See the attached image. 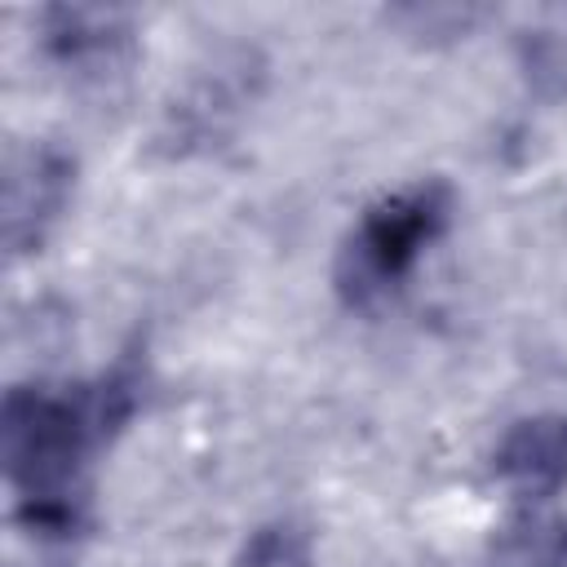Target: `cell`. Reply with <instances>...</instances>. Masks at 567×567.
Returning <instances> with one entry per match:
<instances>
[{
    "label": "cell",
    "mask_w": 567,
    "mask_h": 567,
    "mask_svg": "<svg viewBox=\"0 0 567 567\" xmlns=\"http://www.w3.org/2000/svg\"><path fill=\"white\" fill-rule=\"evenodd\" d=\"M128 385L102 381L80 390L22 385L4 399V470L18 487L31 523L66 527L75 523L80 470L89 452L124 421Z\"/></svg>",
    "instance_id": "1"
},
{
    "label": "cell",
    "mask_w": 567,
    "mask_h": 567,
    "mask_svg": "<svg viewBox=\"0 0 567 567\" xmlns=\"http://www.w3.org/2000/svg\"><path fill=\"white\" fill-rule=\"evenodd\" d=\"M447 217H452V190L443 182H416L377 199L341 248V266H337L341 292L354 306L394 292L416 270L425 248L443 235Z\"/></svg>",
    "instance_id": "2"
},
{
    "label": "cell",
    "mask_w": 567,
    "mask_h": 567,
    "mask_svg": "<svg viewBox=\"0 0 567 567\" xmlns=\"http://www.w3.org/2000/svg\"><path fill=\"white\" fill-rule=\"evenodd\" d=\"M496 478L527 505H540L567 487V412H540L509 425L496 443Z\"/></svg>",
    "instance_id": "3"
},
{
    "label": "cell",
    "mask_w": 567,
    "mask_h": 567,
    "mask_svg": "<svg viewBox=\"0 0 567 567\" xmlns=\"http://www.w3.org/2000/svg\"><path fill=\"white\" fill-rule=\"evenodd\" d=\"M71 190V159L58 151H13L4 164V239L13 252L40 244L44 226L62 213Z\"/></svg>",
    "instance_id": "4"
},
{
    "label": "cell",
    "mask_w": 567,
    "mask_h": 567,
    "mask_svg": "<svg viewBox=\"0 0 567 567\" xmlns=\"http://www.w3.org/2000/svg\"><path fill=\"white\" fill-rule=\"evenodd\" d=\"M49 49L62 66H111L115 53L128 44V22L115 9H49L44 13Z\"/></svg>",
    "instance_id": "5"
},
{
    "label": "cell",
    "mask_w": 567,
    "mask_h": 567,
    "mask_svg": "<svg viewBox=\"0 0 567 567\" xmlns=\"http://www.w3.org/2000/svg\"><path fill=\"white\" fill-rule=\"evenodd\" d=\"M487 567H567V514L545 501L509 514L492 536Z\"/></svg>",
    "instance_id": "6"
},
{
    "label": "cell",
    "mask_w": 567,
    "mask_h": 567,
    "mask_svg": "<svg viewBox=\"0 0 567 567\" xmlns=\"http://www.w3.org/2000/svg\"><path fill=\"white\" fill-rule=\"evenodd\" d=\"M230 567H315L310 532L297 523H266L244 540Z\"/></svg>",
    "instance_id": "7"
}]
</instances>
